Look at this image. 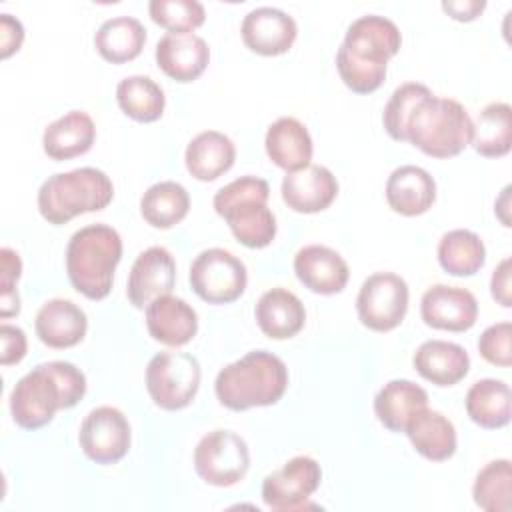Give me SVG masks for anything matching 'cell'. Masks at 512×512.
Here are the masks:
<instances>
[{
  "label": "cell",
  "instance_id": "cell-1",
  "mask_svg": "<svg viewBox=\"0 0 512 512\" xmlns=\"http://www.w3.org/2000/svg\"><path fill=\"white\" fill-rule=\"evenodd\" d=\"M398 26L378 14L356 18L336 54V68L342 82L356 94L378 90L386 78L388 60L400 50Z\"/></svg>",
  "mask_w": 512,
  "mask_h": 512
},
{
  "label": "cell",
  "instance_id": "cell-2",
  "mask_svg": "<svg viewBox=\"0 0 512 512\" xmlns=\"http://www.w3.org/2000/svg\"><path fill=\"white\" fill-rule=\"evenodd\" d=\"M86 394V376L72 362L52 360L26 372L10 392V414L24 430L52 422L56 410L76 406Z\"/></svg>",
  "mask_w": 512,
  "mask_h": 512
},
{
  "label": "cell",
  "instance_id": "cell-3",
  "mask_svg": "<svg viewBox=\"0 0 512 512\" xmlns=\"http://www.w3.org/2000/svg\"><path fill=\"white\" fill-rule=\"evenodd\" d=\"M288 386V368L268 350H252L224 366L214 382L222 406L242 412L254 406L276 404Z\"/></svg>",
  "mask_w": 512,
  "mask_h": 512
},
{
  "label": "cell",
  "instance_id": "cell-4",
  "mask_svg": "<svg viewBox=\"0 0 512 512\" xmlns=\"http://www.w3.org/2000/svg\"><path fill=\"white\" fill-rule=\"evenodd\" d=\"M122 260V238L108 224H90L72 234L66 246V272L72 286L90 300L110 294Z\"/></svg>",
  "mask_w": 512,
  "mask_h": 512
},
{
  "label": "cell",
  "instance_id": "cell-5",
  "mask_svg": "<svg viewBox=\"0 0 512 512\" xmlns=\"http://www.w3.org/2000/svg\"><path fill=\"white\" fill-rule=\"evenodd\" d=\"M270 186L258 176H240L214 194V210L246 248H264L276 236V218L266 206Z\"/></svg>",
  "mask_w": 512,
  "mask_h": 512
},
{
  "label": "cell",
  "instance_id": "cell-6",
  "mask_svg": "<svg viewBox=\"0 0 512 512\" xmlns=\"http://www.w3.org/2000/svg\"><path fill=\"white\" fill-rule=\"evenodd\" d=\"M112 196L114 186L106 172L82 166L48 176L38 190V210L44 220L60 226L80 214L104 210Z\"/></svg>",
  "mask_w": 512,
  "mask_h": 512
},
{
  "label": "cell",
  "instance_id": "cell-7",
  "mask_svg": "<svg viewBox=\"0 0 512 512\" xmlns=\"http://www.w3.org/2000/svg\"><path fill=\"white\" fill-rule=\"evenodd\" d=\"M472 140V118L452 98L426 96L406 126V142L432 158L458 156Z\"/></svg>",
  "mask_w": 512,
  "mask_h": 512
},
{
  "label": "cell",
  "instance_id": "cell-8",
  "mask_svg": "<svg viewBox=\"0 0 512 512\" xmlns=\"http://www.w3.org/2000/svg\"><path fill=\"white\" fill-rule=\"evenodd\" d=\"M200 362L188 352H158L146 366V390L162 410L186 408L200 386Z\"/></svg>",
  "mask_w": 512,
  "mask_h": 512
},
{
  "label": "cell",
  "instance_id": "cell-9",
  "mask_svg": "<svg viewBox=\"0 0 512 512\" xmlns=\"http://www.w3.org/2000/svg\"><path fill=\"white\" fill-rule=\"evenodd\" d=\"M194 468L206 484L218 488L234 486L250 468L248 444L232 430H212L194 448Z\"/></svg>",
  "mask_w": 512,
  "mask_h": 512
},
{
  "label": "cell",
  "instance_id": "cell-10",
  "mask_svg": "<svg viewBox=\"0 0 512 512\" xmlns=\"http://www.w3.org/2000/svg\"><path fill=\"white\" fill-rule=\"evenodd\" d=\"M244 262L224 248L202 250L190 266V286L208 304H228L246 290Z\"/></svg>",
  "mask_w": 512,
  "mask_h": 512
},
{
  "label": "cell",
  "instance_id": "cell-11",
  "mask_svg": "<svg viewBox=\"0 0 512 512\" xmlns=\"http://www.w3.org/2000/svg\"><path fill=\"white\" fill-rule=\"evenodd\" d=\"M360 322L374 332L394 330L408 310V284L394 272L370 274L356 296Z\"/></svg>",
  "mask_w": 512,
  "mask_h": 512
},
{
  "label": "cell",
  "instance_id": "cell-12",
  "mask_svg": "<svg viewBox=\"0 0 512 512\" xmlns=\"http://www.w3.org/2000/svg\"><path fill=\"white\" fill-rule=\"evenodd\" d=\"M132 430L128 418L114 406H98L80 424L82 452L96 464H114L130 450Z\"/></svg>",
  "mask_w": 512,
  "mask_h": 512
},
{
  "label": "cell",
  "instance_id": "cell-13",
  "mask_svg": "<svg viewBox=\"0 0 512 512\" xmlns=\"http://www.w3.org/2000/svg\"><path fill=\"white\" fill-rule=\"evenodd\" d=\"M322 480L320 464L310 456H294L262 482V500L268 508L288 512L308 508L310 496Z\"/></svg>",
  "mask_w": 512,
  "mask_h": 512
},
{
  "label": "cell",
  "instance_id": "cell-14",
  "mask_svg": "<svg viewBox=\"0 0 512 512\" xmlns=\"http://www.w3.org/2000/svg\"><path fill=\"white\" fill-rule=\"evenodd\" d=\"M420 314L424 324L436 330L464 332L476 324L478 302L466 288L434 284L420 300Z\"/></svg>",
  "mask_w": 512,
  "mask_h": 512
},
{
  "label": "cell",
  "instance_id": "cell-15",
  "mask_svg": "<svg viewBox=\"0 0 512 512\" xmlns=\"http://www.w3.org/2000/svg\"><path fill=\"white\" fill-rule=\"evenodd\" d=\"M176 282V262L162 246H150L134 260L126 294L134 308H144L152 300L172 292Z\"/></svg>",
  "mask_w": 512,
  "mask_h": 512
},
{
  "label": "cell",
  "instance_id": "cell-16",
  "mask_svg": "<svg viewBox=\"0 0 512 512\" xmlns=\"http://www.w3.org/2000/svg\"><path fill=\"white\" fill-rule=\"evenodd\" d=\"M244 44L260 56H278L290 50L296 40V20L280 8L260 6L250 10L242 20Z\"/></svg>",
  "mask_w": 512,
  "mask_h": 512
},
{
  "label": "cell",
  "instance_id": "cell-17",
  "mask_svg": "<svg viewBox=\"0 0 512 512\" xmlns=\"http://www.w3.org/2000/svg\"><path fill=\"white\" fill-rule=\"evenodd\" d=\"M282 200L300 214H314L326 210L336 194L338 182L336 176L318 164H308L302 170L288 172L282 180Z\"/></svg>",
  "mask_w": 512,
  "mask_h": 512
},
{
  "label": "cell",
  "instance_id": "cell-18",
  "mask_svg": "<svg viewBox=\"0 0 512 512\" xmlns=\"http://www.w3.org/2000/svg\"><path fill=\"white\" fill-rule=\"evenodd\" d=\"M158 68L176 82L196 80L208 66L210 48L206 40L194 32L164 34L156 44Z\"/></svg>",
  "mask_w": 512,
  "mask_h": 512
},
{
  "label": "cell",
  "instance_id": "cell-19",
  "mask_svg": "<svg viewBox=\"0 0 512 512\" xmlns=\"http://www.w3.org/2000/svg\"><path fill=\"white\" fill-rule=\"evenodd\" d=\"M294 272L298 280L316 294H338L348 284V264L332 248L322 244H310L296 252Z\"/></svg>",
  "mask_w": 512,
  "mask_h": 512
},
{
  "label": "cell",
  "instance_id": "cell-20",
  "mask_svg": "<svg viewBox=\"0 0 512 512\" xmlns=\"http://www.w3.org/2000/svg\"><path fill=\"white\" fill-rule=\"evenodd\" d=\"M146 328L154 340L178 348L196 336L198 316L186 300L166 294L146 306Z\"/></svg>",
  "mask_w": 512,
  "mask_h": 512
},
{
  "label": "cell",
  "instance_id": "cell-21",
  "mask_svg": "<svg viewBox=\"0 0 512 512\" xmlns=\"http://www.w3.org/2000/svg\"><path fill=\"white\" fill-rule=\"evenodd\" d=\"M36 336L50 348H70L82 342L88 330L86 312L72 300L54 298L40 306L34 320Z\"/></svg>",
  "mask_w": 512,
  "mask_h": 512
},
{
  "label": "cell",
  "instance_id": "cell-22",
  "mask_svg": "<svg viewBox=\"0 0 512 512\" xmlns=\"http://www.w3.org/2000/svg\"><path fill=\"white\" fill-rule=\"evenodd\" d=\"M436 200L434 178L416 164H404L392 170L386 180V202L402 216H420Z\"/></svg>",
  "mask_w": 512,
  "mask_h": 512
},
{
  "label": "cell",
  "instance_id": "cell-23",
  "mask_svg": "<svg viewBox=\"0 0 512 512\" xmlns=\"http://www.w3.org/2000/svg\"><path fill=\"white\" fill-rule=\"evenodd\" d=\"M258 328L274 340H286L296 336L306 322V310L302 300L286 288L266 290L254 308Z\"/></svg>",
  "mask_w": 512,
  "mask_h": 512
},
{
  "label": "cell",
  "instance_id": "cell-24",
  "mask_svg": "<svg viewBox=\"0 0 512 512\" xmlns=\"http://www.w3.org/2000/svg\"><path fill=\"white\" fill-rule=\"evenodd\" d=\"M428 408V392L412 380H390L374 396V412L380 424L392 432H406L408 424Z\"/></svg>",
  "mask_w": 512,
  "mask_h": 512
},
{
  "label": "cell",
  "instance_id": "cell-25",
  "mask_svg": "<svg viewBox=\"0 0 512 512\" xmlns=\"http://www.w3.org/2000/svg\"><path fill=\"white\" fill-rule=\"evenodd\" d=\"M264 146L268 158L286 172L306 168L314 150L310 132L300 120L292 116H282L268 126Z\"/></svg>",
  "mask_w": 512,
  "mask_h": 512
},
{
  "label": "cell",
  "instance_id": "cell-26",
  "mask_svg": "<svg viewBox=\"0 0 512 512\" xmlns=\"http://www.w3.org/2000/svg\"><path fill=\"white\" fill-rule=\"evenodd\" d=\"M412 364L428 382L436 386H452L468 374L470 356L456 342L426 340L414 352Z\"/></svg>",
  "mask_w": 512,
  "mask_h": 512
},
{
  "label": "cell",
  "instance_id": "cell-27",
  "mask_svg": "<svg viewBox=\"0 0 512 512\" xmlns=\"http://www.w3.org/2000/svg\"><path fill=\"white\" fill-rule=\"evenodd\" d=\"M96 138L94 120L82 110H70L50 122L42 134V148L52 160H70L86 154Z\"/></svg>",
  "mask_w": 512,
  "mask_h": 512
},
{
  "label": "cell",
  "instance_id": "cell-28",
  "mask_svg": "<svg viewBox=\"0 0 512 512\" xmlns=\"http://www.w3.org/2000/svg\"><path fill=\"white\" fill-rule=\"evenodd\" d=\"M234 160H236L234 142L218 130H204L196 134L188 142L186 154H184L188 172L202 182H212L224 172H228Z\"/></svg>",
  "mask_w": 512,
  "mask_h": 512
},
{
  "label": "cell",
  "instance_id": "cell-29",
  "mask_svg": "<svg viewBox=\"0 0 512 512\" xmlns=\"http://www.w3.org/2000/svg\"><path fill=\"white\" fill-rule=\"evenodd\" d=\"M404 434H408L416 452L432 462H444L456 452V428L442 412L424 408Z\"/></svg>",
  "mask_w": 512,
  "mask_h": 512
},
{
  "label": "cell",
  "instance_id": "cell-30",
  "mask_svg": "<svg viewBox=\"0 0 512 512\" xmlns=\"http://www.w3.org/2000/svg\"><path fill=\"white\" fill-rule=\"evenodd\" d=\"M144 42L146 28L134 16L108 18L94 34V46L98 54L112 64L134 60L142 52Z\"/></svg>",
  "mask_w": 512,
  "mask_h": 512
},
{
  "label": "cell",
  "instance_id": "cell-31",
  "mask_svg": "<svg viewBox=\"0 0 512 512\" xmlns=\"http://www.w3.org/2000/svg\"><path fill=\"white\" fill-rule=\"evenodd\" d=\"M510 398V388L504 380L482 378L466 392V412L482 428H502L510 422Z\"/></svg>",
  "mask_w": 512,
  "mask_h": 512
},
{
  "label": "cell",
  "instance_id": "cell-32",
  "mask_svg": "<svg viewBox=\"0 0 512 512\" xmlns=\"http://www.w3.org/2000/svg\"><path fill=\"white\" fill-rule=\"evenodd\" d=\"M474 150L486 158H500L510 152L512 144V108L506 102H492L484 106L472 122Z\"/></svg>",
  "mask_w": 512,
  "mask_h": 512
},
{
  "label": "cell",
  "instance_id": "cell-33",
  "mask_svg": "<svg viewBox=\"0 0 512 512\" xmlns=\"http://www.w3.org/2000/svg\"><path fill=\"white\" fill-rule=\"evenodd\" d=\"M190 196L186 188L174 180L152 184L140 198V214L154 228H172L186 218Z\"/></svg>",
  "mask_w": 512,
  "mask_h": 512
},
{
  "label": "cell",
  "instance_id": "cell-34",
  "mask_svg": "<svg viewBox=\"0 0 512 512\" xmlns=\"http://www.w3.org/2000/svg\"><path fill=\"white\" fill-rule=\"evenodd\" d=\"M120 110L136 122H154L164 114L166 96L150 76H126L116 86Z\"/></svg>",
  "mask_w": 512,
  "mask_h": 512
},
{
  "label": "cell",
  "instance_id": "cell-35",
  "mask_svg": "<svg viewBox=\"0 0 512 512\" xmlns=\"http://www.w3.org/2000/svg\"><path fill=\"white\" fill-rule=\"evenodd\" d=\"M438 262L452 276H472L486 262L484 242L472 230H450L438 242Z\"/></svg>",
  "mask_w": 512,
  "mask_h": 512
},
{
  "label": "cell",
  "instance_id": "cell-36",
  "mask_svg": "<svg viewBox=\"0 0 512 512\" xmlns=\"http://www.w3.org/2000/svg\"><path fill=\"white\" fill-rule=\"evenodd\" d=\"M472 496L486 512H508L512 506V466L510 460L488 462L474 480Z\"/></svg>",
  "mask_w": 512,
  "mask_h": 512
},
{
  "label": "cell",
  "instance_id": "cell-37",
  "mask_svg": "<svg viewBox=\"0 0 512 512\" xmlns=\"http://www.w3.org/2000/svg\"><path fill=\"white\" fill-rule=\"evenodd\" d=\"M430 94H432L430 88L424 84H418V82H406L392 92L390 100L384 106V114H382L384 128L392 140L406 142L408 122H410L416 106Z\"/></svg>",
  "mask_w": 512,
  "mask_h": 512
},
{
  "label": "cell",
  "instance_id": "cell-38",
  "mask_svg": "<svg viewBox=\"0 0 512 512\" xmlns=\"http://www.w3.org/2000/svg\"><path fill=\"white\" fill-rule=\"evenodd\" d=\"M150 18L174 34H186L204 24V6L196 0H152Z\"/></svg>",
  "mask_w": 512,
  "mask_h": 512
},
{
  "label": "cell",
  "instance_id": "cell-39",
  "mask_svg": "<svg viewBox=\"0 0 512 512\" xmlns=\"http://www.w3.org/2000/svg\"><path fill=\"white\" fill-rule=\"evenodd\" d=\"M0 260H2V274H0V316L10 318L20 312V296L14 288L16 280L20 278L22 272V260L18 252L12 248L4 246L0 250Z\"/></svg>",
  "mask_w": 512,
  "mask_h": 512
},
{
  "label": "cell",
  "instance_id": "cell-40",
  "mask_svg": "<svg viewBox=\"0 0 512 512\" xmlns=\"http://www.w3.org/2000/svg\"><path fill=\"white\" fill-rule=\"evenodd\" d=\"M510 336H512V326L510 322H498L488 326L480 338H478V350L480 356L494 364L508 368L512 364V352H510Z\"/></svg>",
  "mask_w": 512,
  "mask_h": 512
},
{
  "label": "cell",
  "instance_id": "cell-41",
  "mask_svg": "<svg viewBox=\"0 0 512 512\" xmlns=\"http://www.w3.org/2000/svg\"><path fill=\"white\" fill-rule=\"evenodd\" d=\"M0 338H2V366L18 364L26 356V334L22 328L12 326V324H2L0 326Z\"/></svg>",
  "mask_w": 512,
  "mask_h": 512
},
{
  "label": "cell",
  "instance_id": "cell-42",
  "mask_svg": "<svg viewBox=\"0 0 512 512\" xmlns=\"http://www.w3.org/2000/svg\"><path fill=\"white\" fill-rule=\"evenodd\" d=\"M24 40V28L18 18L12 14H0V54L8 58L10 54L18 52Z\"/></svg>",
  "mask_w": 512,
  "mask_h": 512
},
{
  "label": "cell",
  "instance_id": "cell-43",
  "mask_svg": "<svg viewBox=\"0 0 512 512\" xmlns=\"http://www.w3.org/2000/svg\"><path fill=\"white\" fill-rule=\"evenodd\" d=\"M490 290H492V298L502 304L504 308L512 306V298H510V258H504L492 272V280H490Z\"/></svg>",
  "mask_w": 512,
  "mask_h": 512
},
{
  "label": "cell",
  "instance_id": "cell-44",
  "mask_svg": "<svg viewBox=\"0 0 512 512\" xmlns=\"http://www.w3.org/2000/svg\"><path fill=\"white\" fill-rule=\"evenodd\" d=\"M484 8H486L484 0H444L442 2V10L460 22H470L478 18Z\"/></svg>",
  "mask_w": 512,
  "mask_h": 512
}]
</instances>
